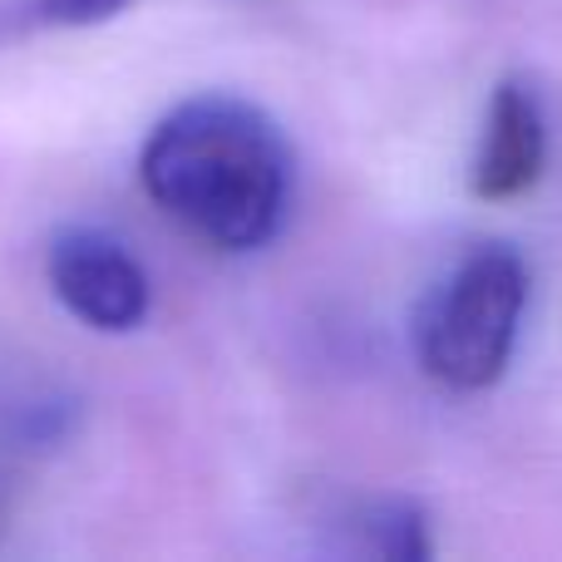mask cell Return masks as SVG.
Returning <instances> with one entry per match:
<instances>
[{
  "instance_id": "obj_1",
  "label": "cell",
  "mask_w": 562,
  "mask_h": 562,
  "mask_svg": "<svg viewBox=\"0 0 562 562\" xmlns=\"http://www.w3.org/2000/svg\"><path fill=\"white\" fill-rule=\"evenodd\" d=\"M144 193L217 252H262L291 213V148L257 104L198 94L168 109L138 154Z\"/></svg>"
},
{
  "instance_id": "obj_2",
  "label": "cell",
  "mask_w": 562,
  "mask_h": 562,
  "mask_svg": "<svg viewBox=\"0 0 562 562\" xmlns=\"http://www.w3.org/2000/svg\"><path fill=\"white\" fill-rule=\"evenodd\" d=\"M528 306V267L514 247H474L415 316V356L445 390H488L508 370Z\"/></svg>"
},
{
  "instance_id": "obj_3",
  "label": "cell",
  "mask_w": 562,
  "mask_h": 562,
  "mask_svg": "<svg viewBox=\"0 0 562 562\" xmlns=\"http://www.w3.org/2000/svg\"><path fill=\"white\" fill-rule=\"evenodd\" d=\"M45 277L59 306L85 321L89 330H104V336L138 330L148 321V306H154V286H148L138 257L99 227L55 233L45 252Z\"/></svg>"
},
{
  "instance_id": "obj_4",
  "label": "cell",
  "mask_w": 562,
  "mask_h": 562,
  "mask_svg": "<svg viewBox=\"0 0 562 562\" xmlns=\"http://www.w3.org/2000/svg\"><path fill=\"white\" fill-rule=\"evenodd\" d=\"M543 164H548L543 104H538L533 85L504 79L494 89V99H488L484 138H479L469 188H474L479 203H514L543 178Z\"/></svg>"
},
{
  "instance_id": "obj_5",
  "label": "cell",
  "mask_w": 562,
  "mask_h": 562,
  "mask_svg": "<svg viewBox=\"0 0 562 562\" xmlns=\"http://www.w3.org/2000/svg\"><path fill=\"white\" fill-rule=\"evenodd\" d=\"M360 548L390 562H425L435 553L429 543V518L415 498H375L370 508H360L356 518Z\"/></svg>"
},
{
  "instance_id": "obj_6",
  "label": "cell",
  "mask_w": 562,
  "mask_h": 562,
  "mask_svg": "<svg viewBox=\"0 0 562 562\" xmlns=\"http://www.w3.org/2000/svg\"><path fill=\"white\" fill-rule=\"evenodd\" d=\"M134 0H10L0 5V45L20 35H45V30H79L114 20Z\"/></svg>"
}]
</instances>
